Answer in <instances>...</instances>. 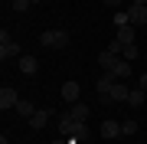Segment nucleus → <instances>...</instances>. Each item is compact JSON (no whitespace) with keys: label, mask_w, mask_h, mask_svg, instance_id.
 <instances>
[{"label":"nucleus","mask_w":147,"mask_h":144,"mask_svg":"<svg viewBox=\"0 0 147 144\" xmlns=\"http://www.w3.org/2000/svg\"><path fill=\"white\" fill-rule=\"evenodd\" d=\"M137 131V121H121V134H134Z\"/></svg>","instance_id":"21"},{"label":"nucleus","mask_w":147,"mask_h":144,"mask_svg":"<svg viewBox=\"0 0 147 144\" xmlns=\"http://www.w3.org/2000/svg\"><path fill=\"white\" fill-rule=\"evenodd\" d=\"M49 118H53V108H39V112H36V115L30 118L33 131H42V128H46V124H49Z\"/></svg>","instance_id":"9"},{"label":"nucleus","mask_w":147,"mask_h":144,"mask_svg":"<svg viewBox=\"0 0 147 144\" xmlns=\"http://www.w3.org/2000/svg\"><path fill=\"white\" fill-rule=\"evenodd\" d=\"M13 112H16V115H20V118H33V115H36V112H39V108H36V105H33V101H30V98H20V101H16V108H13Z\"/></svg>","instance_id":"13"},{"label":"nucleus","mask_w":147,"mask_h":144,"mask_svg":"<svg viewBox=\"0 0 147 144\" xmlns=\"http://www.w3.org/2000/svg\"><path fill=\"white\" fill-rule=\"evenodd\" d=\"M36 3H42V0H33V7H36Z\"/></svg>","instance_id":"26"},{"label":"nucleus","mask_w":147,"mask_h":144,"mask_svg":"<svg viewBox=\"0 0 147 144\" xmlns=\"http://www.w3.org/2000/svg\"><path fill=\"white\" fill-rule=\"evenodd\" d=\"M16 101H20V95H16L13 85H3V89H0V108H3V112L16 108Z\"/></svg>","instance_id":"5"},{"label":"nucleus","mask_w":147,"mask_h":144,"mask_svg":"<svg viewBox=\"0 0 147 144\" xmlns=\"http://www.w3.org/2000/svg\"><path fill=\"white\" fill-rule=\"evenodd\" d=\"M49 144H69V141L65 138H56V141H49Z\"/></svg>","instance_id":"24"},{"label":"nucleus","mask_w":147,"mask_h":144,"mask_svg":"<svg viewBox=\"0 0 147 144\" xmlns=\"http://www.w3.org/2000/svg\"><path fill=\"white\" fill-rule=\"evenodd\" d=\"M131 72H134V62H127V59H118V62H115V69H111V75H115L118 82H121V79H127Z\"/></svg>","instance_id":"12"},{"label":"nucleus","mask_w":147,"mask_h":144,"mask_svg":"<svg viewBox=\"0 0 147 144\" xmlns=\"http://www.w3.org/2000/svg\"><path fill=\"white\" fill-rule=\"evenodd\" d=\"M69 39H72V36H69V30H62V26H59V30H42V33H39V46H49V49H65Z\"/></svg>","instance_id":"1"},{"label":"nucleus","mask_w":147,"mask_h":144,"mask_svg":"<svg viewBox=\"0 0 147 144\" xmlns=\"http://www.w3.org/2000/svg\"><path fill=\"white\" fill-rule=\"evenodd\" d=\"M127 95H131V89L124 85V82H115V89L108 92V95H98L101 105H115V101H127Z\"/></svg>","instance_id":"2"},{"label":"nucleus","mask_w":147,"mask_h":144,"mask_svg":"<svg viewBox=\"0 0 147 144\" xmlns=\"http://www.w3.org/2000/svg\"><path fill=\"white\" fill-rule=\"evenodd\" d=\"M137 89H144V92H147V72H141V75H137Z\"/></svg>","instance_id":"22"},{"label":"nucleus","mask_w":147,"mask_h":144,"mask_svg":"<svg viewBox=\"0 0 147 144\" xmlns=\"http://www.w3.org/2000/svg\"><path fill=\"white\" fill-rule=\"evenodd\" d=\"M115 82H118V79H115L111 72H101V75H98V82H95V92H98V95H108V92L115 89Z\"/></svg>","instance_id":"8"},{"label":"nucleus","mask_w":147,"mask_h":144,"mask_svg":"<svg viewBox=\"0 0 147 144\" xmlns=\"http://www.w3.org/2000/svg\"><path fill=\"white\" fill-rule=\"evenodd\" d=\"M10 3H13V13H26L33 7V0H10Z\"/></svg>","instance_id":"20"},{"label":"nucleus","mask_w":147,"mask_h":144,"mask_svg":"<svg viewBox=\"0 0 147 144\" xmlns=\"http://www.w3.org/2000/svg\"><path fill=\"white\" fill-rule=\"evenodd\" d=\"M16 62H20V72L26 75V79H33V75L39 72V59H36V56H20Z\"/></svg>","instance_id":"6"},{"label":"nucleus","mask_w":147,"mask_h":144,"mask_svg":"<svg viewBox=\"0 0 147 144\" xmlns=\"http://www.w3.org/2000/svg\"><path fill=\"white\" fill-rule=\"evenodd\" d=\"M118 53H111V49H105V53H98V66H101V69H105V72H111V69H115V62H118Z\"/></svg>","instance_id":"14"},{"label":"nucleus","mask_w":147,"mask_h":144,"mask_svg":"<svg viewBox=\"0 0 147 144\" xmlns=\"http://www.w3.org/2000/svg\"><path fill=\"white\" fill-rule=\"evenodd\" d=\"M144 101H147V92H144V89H131V95H127V105H131V108H141Z\"/></svg>","instance_id":"17"},{"label":"nucleus","mask_w":147,"mask_h":144,"mask_svg":"<svg viewBox=\"0 0 147 144\" xmlns=\"http://www.w3.org/2000/svg\"><path fill=\"white\" fill-rule=\"evenodd\" d=\"M137 56H141V46H124V53H121V59H127V62H137Z\"/></svg>","instance_id":"19"},{"label":"nucleus","mask_w":147,"mask_h":144,"mask_svg":"<svg viewBox=\"0 0 147 144\" xmlns=\"http://www.w3.org/2000/svg\"><path fill=\"white\" fill-rule=\"evenodd\" d=\"M127 16H131V23H134V26H144V23H147V7L131 3V7H127Z\"/></svg>","instance_id":"11"},{"label":"nucleus","mask_w":147,"mask_h":144,"mask_svg":"<svg viewBox=\"0 0 147 144\" xmlns=\"http://www.w3.org/2000/svg\"><path fill=\"white\" fill-rule=\"evenodd\" d=\"M111 23H115V30H121V26H127V23H131V16H127V10H115Z\"/></svg>","instance_id":"18"},{"label":"nucleus","mask_w":147,"mask_h":144,"mask_svg":"<svg viewBox=\"0 0 147 144\" xmlns=\"http://www.w3.org/2000/svg\"><path fill=\"white\" fill-rule=\"evenodd\" d=\"M101 3H105V7H111V10H118V7H121V0H101Z\"/></svg>","instance_id":"23"},{"label":"nucleus","mask_w":147,"mask_h":144,"mask_svg":"<svg viewBox=\"0 0 147 144\" xmlns=\"http://www.w3.org/2000/svg\"><path fill=\"white\" fill-rule=\"evenodd\" d=\"M115 39H118L121 46H134V43H137V26H134V23H127V26H121V30L115 33Z\"/></svg>","instance_id":"4"},{"label":"nucleus","mask_w":147,"mask_h":144,"mask_svg":"<svg viewBox=\"0 0 147 144\" xmlns=\"http://www.w3.org/2000/svg\"><path fill=\"white\" fill-rule=\"evenodd\" d=\"M88 115H92V108L85 105V101H75V105H72V118H75V121H88Z\"/></svg>","instance_id":"16"},{"label":"nucleus","mask_w":147,"mask_h":144,"mask_svg":"<svg viewBox=\"0 0 147 144\" xmlns=\"http://www.w3.org/2000/svg\"><path fill=\"white\" fill-rule=\"evenodd\" d=\"M79 95H82V85H79L75 79H69L65 85L59 89V98H62V101H69V105H75V101H79Z\"/></svg>","instance_id":"3"},{"label":"nucleus","mask_w":147,"mask_h":144,"mask_svg":"<svg viewBox=\"0 0 147 144\" xmlns=\"http://www.w3.org/2000/svg\"><path fill=\"white\" fill-rule=\"evenodd\" d=\"M79 124H82V121H75V118H72V112H62V115H59V131H62L65 138H69L75 128H79Z\"/></svg>","instance_id":"10"},{"label":"nucleus","mask_w":147,"mask_h":144,"mask_svg":"<svg viewBox=\"0 0 147 144\" xmlns=\"http://www.w3.org/2000/svg\"><path fill=\"white\" fill-rule=\"evenodd\" d=\"M118 134H121V121H111V118H108V121L101 124V138H105V141H115Z\"/></svg>","instance_id":"15"},{"label":"nucleus","mask_w":147,"mask_h":144,"mask_svg":"<svg viewBox=\"0 0 147 144\" xmlns=\"http://www.w3.org/2000/svg\"><path fill=\"white\" fill-rule=\"evenodd\" d=\"M23 53H20V46H16L13 43V39H0V59H3V62H7V59H20Z\"/></svg>","instance_id":"7"},{"label":"nucleus","mask_w":147,"mask_h":144,"mask_svg":"<svg viewBox=\"0 0 147 144\" xmlns=\"http://www.w3.org/2000/svg\"><path fill=\"white\" fill-rule=\"evenodd\" d=\"M131 3H141V7H147V0H131Z\"/></svg>","instance_id":"25"}]
</instances>
